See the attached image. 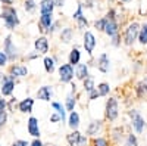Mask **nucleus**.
<instances>
[{
  "label": "nucleus",
  "instance_id": "1",
  "mask_svg": "<svg viewBox=\"0 0 147 146\" xmlns=\"http://www.w3.org/2000/svg\"><path fill=\"white\" fill-rule=\"evenodd\" d=\"M0 18H2L3 24H5V28L9 31H13L15 28L19 27L21 19L18 15V10L16 7L12 5V6H3L2 7V14H0Z\"/></svg>",
  "mask_w": 147,
  "mask_h": 146
},
{
  "label": "nucleus",
  "instance_id": "2",
  "mask_svg": "<svg viewBox=\"0 0 147 146\" xmlns=\"http://www.w3.org/2000/svg\"><path fill=\"white\" fill-rule=\"evenodd\" d=\"M2 44H3V49H2V50H3V52H5V55L7 56L9 64L21 62L22 55H21L19 49H18V46L15 44V41H13V39H12V35H10V34H7V35H6Z\"/></svg>",
  "mask_w": 147,
  "mask_h": 146
},
{
  "label": "nucleus",
  "instance_id": "3",
  "mask_svg": "<svg viewBox=\"0 0 147 146\" xmlns=\"http://www.w3.org/2000/svg\"><path fill=\"white\" fill-rule=\"evenodd\" d=\"M119 118V101L115 96H107L105 102V115L103 120L107 123H115Z\"/></svg>",
  "mask_w": 147,
  "mask_h": 146
},
{
  "label": "nucleus",
  "instance_id": "4",
  "mask_svg": "<svg viewBox=\"0 0 147 146\" xmlns=\"http://www.w3.org/2000/svg\"><path fill=\"white\" fill-rule=\"evenodd\" d=\"M19 84V80H15L12 78L9 74H3L2 80H0V96L5 97V99H9L15 94V90H16V86Z\"/></svg>",
  "mask_w": 147,
  "mask_h": 146
},
{
  "label": "nucleus",
  "instance_id": "5",
  "mask_svg": "<svg viewBox=\"0 0 147 146\" xmlns=\"http://www.w3.org/2000/svg\"><path fill=\"white\" fill-rule=\"evenodd\" d=\"M128 117H129V126H131L132 131L136 134H143L146 127H147V123H146L144 117L140 114V111L132 108L128 111Z\"/></svg>",
  "mask_w": 147,
  "mask_h": 146
},
{
  "label": "nucleus",
  "instance_id": "6",
  "mask_svg": "<svg viewBox=\"0 0 147 146\" xmlns=\"http://www.w3.org/2000/svg\"><path fill=\"white\" fill-rule=\"evenodd\" d=\"M57 80L62 84H71L74 80H75V68H74L71 64L63 62L57 67Z\"/></svg>",
  "mask_w": 147,
  "mask_h": 146
},
{
  "label": "nucleus",
  "instance_id": "7",
  "mask_svg": "<svg viewBox=\"0 0 147 146\" xmlns=\"http://www.w3.org/2000/svg\"><path fill=\"white\" fill-rule=\"evenodd\" d=\"M6 74H9L15 80H22L30 75V68H28V65L22 64V62H13L6 67Z\"/></svg>",
  "mask_w": 147,
  "mask_h": 146
},
{
  "label": "nucleus",
  "instance_id": "8",
  "mask_svg": "<svg viewBox=\"0 0 147 146\" xmlns=\"http://www.w3.org/2000/svg\"><path fill=\"white\" fill-rule=\"evenodd\" d=\"M138 33H140V24L138 22H129L124 31V35H122V43L128 47H131L137 41Z\"/></svg>",
  "mask_w": 147,
  "mask_h": 146
},
{
  "label": "nucleus",
  "instance_id": "9",
  "mask_svg": "<svg viewBox=\"0 0 147 146\" xmlns=\"http://www.w3.org/2000/svg\"><path fill=\"white\" fill-rule=\"evenodd\" d=\"M96 47H97V37H96V34L90 30H85L82 33V49H84V52L87 53L90 58H93V53L96 50Z\"/></svg>",
  "mask_w": 147,
  "mask_h": 146
},
{
  "label": "nucleus",
  "instance_id": "10",
  "mask_svg": "<svg viewBox=\"0 0 147 146\" xmlns=\"http://www.w3.org/2000/svg\"><path fill=\"white\" fill-rule=\"evenodd\" d=\"M105 130V120L102 118H94L85 127V133L84 134L87 137H96V136H102V131Z\"/></svg>",
  "mask_w": 147,
  "mask_h": 146
},
{
  "label": "nucleus",
  "instance_id": "11",
  "mask_svg": "<svg viewBox=\"0 0 147 146\" xmlns=\"http://www.w3.org/2000/svg\"><path fill=\"white\" fill-rule=\"evenodd\" d=\"M27 133L28 136H31L32 139H41V127H40V120L34 117V115H30L27 118Z\"/></svg>",
  "mask_w": 147,
  "mask_h": 146
},
{
  "label": "nucleus",
  "instance_id": "12",
  "mask_svg": "<svg viewBox=\"0 0 147 146\" xmlns=\"http://www.w3.org/2000/svg\"><path fill=\"white\" fill-rule=\"evenodd\" d=\"M53 96H55V90L53 86L50 84H43L38 89L35 90V101H40V102H49L50 103L53 101Z\"/></svg>",
  "mask_w": 147,
  "mask_h": 146
},
{
  "label": "nucleus",
  "instance_id": "13",
  "mask_svg": "<svg viewBox=\"0 0 147 146\" xmlns=\"http://www.w3.org/2000/svg\"><path fill=\"white\" fill-rule=\"evenodd\" d=\"M34 106H35V99L32 96H25V97H22L21 101H18L16 111L22 115H32Z\"/></svg>",
  "mask_w": 147,
  "mask_h": 146
},
{
  "label": "nucleus",
  "instance_id": "14",
  "mask_svg": "<svg viewBox=\"0 0 147 146\" xmlns=\"http://www.w3.org/2000/svg\"><path fill=\"white\" fill-rule=\"evenodd\" d=\"M34 50L40 56H46L49 52H50V40H49L47 35L41 34V35H38V37H35V40H34Z\"/></svg>",
  "mask_w": 147,
  "mask_h": 146
},
{
  "label": "nucleus",
  "instance_id": "15",
  "mask_svg": "<svg viewBox=\"0 0 147 146\" xmlns=\"http://www.w3.org/2000/svg\"><path fill=\"white\" fill-rule=\"evenodd\" d=\"M96 69L102 72V74H107V72L110 71V68H112V62H110V58L106 52L100 53L99 56L96 58V64H94Z\"/></svg>",
  "mask_w": 147,
  "mask_h": 146
},
{
  "label": "nucleus",
  "instance_id": "16",
  "mask_svg": "<svg viewBox=\"0 0 147 146\" xmlns=\"http://www.w3.org/2000/svg\"><path fill=\"white\" fill-rule=\"evenodd\" d=\"M125 127L124 126H115L110 128V134H109V140L110 143H113V145H121L122 142H124L125 139Z\"/></svg>",
  "mask_w": 147,
  "mask_h": 146
},
{
  "label": "nucleus",
  "instance_id": "17",
  "mask_svg": "<svg viewBox=\"0 0 147 146\" xmlns=\"http://www.w3.org/2000/svg\"><path fill=\"white\" fill-rule=\"evenodd\" d=\"M81 60H82L81 47L77 46V44H74V46L71 47V50L68 52V60H66V62L71 64L72 67H77L78 64H81Z\"/></svg>",
  "mask_w": 147,
  "mask_h": 146
},
{
  "label": "nucleus",
  "instance_id": "18",
  "mask_svg": "<svg viewBox=\"0 0 147 146\" xmlns=\"http://www.w3.org/2000/svg\"><path fill=\"white\" fill-rule=\"evenodd\" d=\"M78 99H80V93H74V92L66 93L65 101H63V106H65V109H66V112L75 111L77 105H78Z\"/></svg>",
  "mask_w": 147,
  "mask_h": 146
},
{
  "label": "nucleus",
  "instance_id": "19",
  "mask_svg": "<svg viewBox=\"0 0 147 146\" xmlns=\"http://www.w3.org/2000/svg\"><path fill=\"white\" fill-rule=\"evenodd\" d=\"M74 37H75V30H74L71 25H66L63 28H60L59 31V40L62 44H71Z\"/></svg>",
  "mask_w": 147,
  "mask_h": 146
},
{
  "label": "nucleus",
  "instance_id": "20",
  "mask_svg": "<svg viewBox=\"0 0 147 146\" xmlns=\"http://www.w3.org/2000/svg\"><path fill=\"white\" fill-rule=\"evenodd\" d=\"M66 126L69 130H80L81 127V115L80 112L77 111H72V112H68V117H66Z\"/></svg>",
  "mask_w": 147,
  "mask_h": 146
},
{
  "label": "nucleus",
  "instance_id": "21",
  "mask_svg": "<svg viewBox=\"0 0 147 146\" xmlns=\"http://www.w3.org/2000/svg\"><path fill=\"white\" fill-rule=\"evenodd\" d=\"M53 21H55L53 14H43V15H40V16H38V30H40V33L46 35L47 30L50 28V25L53 24Z\"/></svg>",
  "mask_w": 147,
  "mask_h": 146
},
{
  "label": "nucleus",
  "instance_id": "22",
  "mask_svg": "<svg viewBox=\"0 0 147 146\" xmlns=\"http://www.w3.org/2000/svg\"><path fill=\"white\" fill-rule=\"evenodd\" d=\"M74 68H75V80L77 81H82V80H85L87 77L91 75L90 74V65L85 64V62H81Z\"/></svg>",
  "mask_w": 147,
  "mask_h": 146
},
{
  "label": "nucleus",
  "instance_id": "23",
  "mask_svg": "<svg viewBox=\"0 0 147 146\" xmlns=\"http://www.w3.org/2000/svg\"><path fill=\"white\" fill-rule=\"evenodd\" d=\"M43 68L46 71V74L52 75V74H55L56 69H57V62L53 59V56L46 55V56H43Z\"/></svg>",
  "mask_w": 147,
  "mask_h": 146
},
{
  "label": "nucleus",
  "instance_id": "24",
  "mask_svg": "<svg viewBox=\"0 0 147 146\" xmlns=\"http://www.w3.org/2000/svg\"><path fill=\"white\" fill-rule=\"evenodd\" d=\"M103 33L109 39L116 35V34H119V22H118V19H107V24H106Z\"/></svg>",
  "mask_w": 147,
  "mask_h": 146
},
{
  "label": "nucleus",
  "instance_id": "25",
  "mask_svg": "<svg viewBox=\"0 0 147 146\" xmlns=\"http://www.w3.org/2000/svg\"><path fill=\"white\" fill-rule=\"evenodd\" d=\"M50 108H52L53 111L60 117L62 123H66L68 112H66V109H65V106H63V103H62V102H60V101H52V102H50Z\"/></svg>",
  "mask_w": 147,
  "mask_h": 146
},
{
  "label": "nucleus",
  "instance_id": "26",
  "mask_svg": "<svg viewBox=\"0 0 147 146\" xmlns=\"http://www.w3.org/2000/svg\"><path fill=\"white\" fill-rule=\"evenodd\" d=\"M81 83H82V87H81V93H84V94H88L90 92H93V90L96 89V78H94L93 75L87 77L85 80H82Z\"/></svg>",
  "mask_w": 147,
  "mask_h": 146
},
{
  "label": "nucleus",
  "instance_id": "27",
  "mask_svg": "<svg viewBox=\"0 0 147 146\" xmlns=\"http://www.w3.org/2000/svg\"><path fill=\"white\" fill-rule=\"evenodd\" d=\"M38 10H40V15H43V14H53L55 12V2L53 0H40Z\"/></svg>",
  "mask_w": 147,
  "mask_h": 146
},
{
  "label": "nucleus",
  "instance_id": "28",
  "mask_svg": "<svg viewBox=\"0 0 147 146\" xmlns=\"http://www.w3.org/2000/svg\"><path fill=\"white\" fill-rule=\"evenodd\" d=\"M81 136V131L80 130H69V133H66L65 140L68 146H77V142Z\"/></svg>",
  "mask_w": 147,
  "mask_h": 146
},
{
  "label": "nucleus",
  "instance_id": "29",
  "mask_svg": "<svg viewBox=\"0 0 147 146\" xmlns=\"http://www.w3.org/2000/svg\"><path fill=\"white\" fill-rule=\"evenodd\" d=\"M96 90L99 92L100 97H107L110 94V92H112V87H110V84L106 83V81H102L99 84H96Z\"/></svg>",
  "mask_w": 147,
  "mask_h": 146
},
{
  "label": "nucleus",
  "instance_id": "30",
  "mask_svg": "<svg viewBox=\"0 0 147 146\" xmlns=\"http://www.w3.org/2000/svg\"><path fill=\"white\" fill-rule=\"evenodd\" d=\"M88 146H112V143H110V140L106 136H96L90 139Z\"/></svg>",
  "mask_w": 147,
  "mask_h": 146
},
{
  "label": "nucleus",
  "instance_id": "31",
  "mask_svg": "<svg viewBox=\"0 0 147 146\" xmlns=\"http://www.w3.org/2000/svg\"><path fill=\"white\" fill-rule=\"evenodd\" d=\"M122 146H140L138 137H137L136 133H132V131L131 133H127L124 142H122Z\"/></svg>",
  "mask_w": 147,
  "mask_h": 146
},
{
  "label": "nucleus",
  "instance_id": "32",
  "mask_svg": "<svg viewBox=\"0 0 147 146\" xmlns=\"http://www.w3.org/2000/svg\"><path fill=\"white\" fill-rule=\"evenodd\" d=\"M138 43L141 46H147V24L140 25V33H138Z\"/></svg>",
  "mask_w": 147,
  "mask_h": 146
},
{
  "label": "nucleus",
  "instance_id": "33",
  "mask_svg": "<svg viewBox=\"0 0 147 146\" xmlns=\"http://www.w3.org/2000/svg\"><path fill=\"white\" fill-rule=\"evenodd\" d=\"M16 106H18V97L13 94L12 97H9V99H7V109H6V111L9 114H15V112H18L16 111Z\"/></svg>",
  "mask_w": 147,
  "mask_h": 146
},
{
  "label": "nucleus",
  "instance_id": "34",
  "mask_svg": "<svg viewBox=\"0 0 147 146\" xmlns=\"http://www.w3.org/2000/svg\"><path fill=\"white\" fill-rule=\"evenodd\" d=\"M75 24H77V30H80V31H85L88 28V25H90V22H88V19H87V16H81V18H78L77 21H75Z\"/></svg>",
  "mask_w": 147,
  "mask_h": 146
},
{
  "label": "nucleus",
  "instance_id": "35",
  "mask_svg": "<svg viewBox=\"0 0 147 146\" xmlns=\"http://www.w3.org/2000/svg\"><path fill=\"white\" fill-rule=\"evenodd\" d=\"M106 24H107V18H106V16H102V18H97V19L94 21L93 25H94V30H97L99 33H103Z\"/></svg>",
  "mask_w": 147,
  "mask_h": 146
},
{
  "label": "nucleus",
  "instance_id": "36",
  "mask_svg": "<svg viewBox=\"0 0 147 146\" xmlns=\"http://www.w3.org/2000/svg\"><path fill=\"white\" fill-rule=\"evenodd\" d=\"M37 7H38V5L35 3V0H25L24 2V9H25L27 14H34Z\"/></svg>",
  "mask_w": 147,
  "mask_h": 146
},
{
  "label": "nucleus",
  "instance_id": "37",
  "mask_svg": "<svg viewBox=\"0 0 147 146\" xmlns=\"http://www.w3.org/2000/svg\"><path fill=\"white\" fill-rule=\"evenodd\" d=\"M134 90H136V94H137V97H144V96L147 94L143 80H141V81H138V83L136 84V87H134Z\"/></svg>",
  "mask_w": 147,
  "mask_h": 146
},
{
  "label": "nucleus",
  "instance_id": "38",
  "mask_svg": "<svg viewBox=\"0 0 147 146\" xmlns=\"http://www.w3.org/2000/svg\"><path fill=\"white\" fill-rule=\"evenodd\" d=\"M57 31H60V21H53V24L50 25V28L47 30L46 35L49 37V35H53V34H55V33H57Z\"/></svg>",
  "mask_w": 147,
  "mask_h": 146
},
{
  "label": "nucleus",
  "instance_id": "39",
  "mask_svg": "<svg viewBox=\"0 0 147 146\" xmlns=\"http://www.w3.org/2000/svg\"><path fill=\"white\" fill-rule=\"evenodd\" d=\"M85 14H84V6H82V3H78V6H77V10L75 12H72V19L74 21H77L78 18H81V16H84Z\"/></svg>",
  "mask_w": 147,
  "mask_h": 146
},
{
  "label": "nucleus",
  "instance_id": "40",
  "mask_svg": "<svg viewBox=\"0 0 147 146\" xmlns=\"http://www.w3.org/2000/svg\"><path fill=\"white\" fill-rule=\"evenodd\" d=\"M9 123V112L5 111V112H0V131H2Z\"/></svg>",
  "mask_w": 147,
  "mask_h": 146
},
{
  "label": "nucleus",
  "instance_id": "41",
  "mask_svg": "<svg viewBox=\"0 0 147 146\" xmlns=\"http://www.w3.org/2000/svg\"><path fill=\"white\" fill-rule=\"evenodd\" d=\"M109 43H110V46H113V47H119V46L122 44V39H121V33H119V34H116V35H113V37H110Z\"/></svg>",
  "mask_w": 147,
  "mask_h": 146
},
{
  "label": "nucleus",
  "instance_id": "42",
  "mask_svg": "<svg viewBox=\"0 0 147 146\" xmlns=\"http://www.w3.org/2000/svg\"><path fill=\"white\" fill-rule=\"evenodd\" d=\"M9 65V59L5 55L3 50H0V69H6V67Z\"/></svg>",
  "mask_w": 147,
  "mask_h": 146
},
{
  "label": "nucleus",
  "instance_id": "43",
  "mask_svg": "<svg viewBox=\"0 0 147 146\" xmlns=\"http://www.w3.org/2000/svg\"><path fill=\"white\" fill-rule=\"evenodd\" d=\"M49 123L50 124H59V123H62V120H60V117L55 111H52L50 115H49Z\"/></svg>",
  "mask_w": 147,
  "mask_h": 146
},
{
  "label": "nucleus",
  "instance_id": "44",
  "mask_svg": "<svg viewBox=\"0 0 147 146\" xmlns=\"http://www.w3.org/2000/svg\"><path fill=\"white\" fill-rule=\"evenodd\" d=\"M38 58H40V55L37 53L35 50H32V52H28L25 56H24V59H25L27 62H32V60H37Z\"/></svg>",
  "mask_w": 147,
  "mask_h": 146
},
{
  "label": "nucleus",
  "instance_id": "45",
  "mask_svg": "<svg viewBox=\"0 0 147 146\" xmlns=\"http://www.w3.org/2000/svg\"><path fill=\"white\" fill-rule=\"evenodd\" d=\"M88 145H90V137H87L84 133H81V136L77 142V146H88Z\"/></svg>",
  "mask_w": 147,
  "mask_h": 146
},
{
  "label": "nucleus",
  "instance_id": "46",
  "mask_svg": "<svg viewBox=\"0 0 147 146\" xmlns=\"http://www.w3.org/2000/svg\"><path fill=\"white\" fill-rule=\"evenodd\" d=\"M87 99H88V102H96L97 99H100V94H99V92L94 89L93 92H90V93L87 94Z\"/></svg>",
  "mask_w": 147,
  "mask_h": 146
},
{
  "label": "nucleus",
  "instance_id": "47",
  "mask_svg": "<svg viewBox=\"0 0 147 146\" xmlns=\"http://www.w3.org/2000/svg\"><path fill=\"white\" fill-rule=\"evenodd\" d=\"M10 146H30V142L25 139H15Z\"/></svg>",
  "mask_w": 147,
  "mask_h": 146
},
{
  "label": "nucleus",
  "instance_id": "48",
  "mask_svg": "<svg viewBox=\"0 0 147 146\" xmlns=\"http://www.w3.org/2000/svg\"><path fill=\"white\" fill-rule=\"evenodd\" d=\"M7 109V99L0 96V112H5Z\"/></svg>",
  "mask_w": 147,
  "mask_h": 146
},
{
  "label": "nucleus",
  "instance_id": "49",
  "mask_svg": "<svg viewBox=\"0 0 147 146\" xmlns=\"http://www.w3.org/2000/svg\"><path fill=\"white\" fill-rule=\"evenodd\" d=\"M30 146H44V142L41 139H32L30 142Z\"/></svg>",
  "mask_w": 147,
  "mask_h": 146
},
{
  "label": "nucleus",
  "instance_id": "50",
  "mask_svg": "<svg viewBox=\"0 0 147 146\" xmlns=\"http://www.w3.org/2000/svg\"><path fill=\"white\" fill-rule=\"evenodd\" d=\"M55 2V7H63L65 6V0H53Z\"/></svg>",
  "mask_w": 147,
  "mask_h": 146
},
{
  "label": "nucleus",
  "instance_id": "51",
  "mask_svg": "<svg viewBox=\"0 0 147 146\" xmlns=\"http://www.w3.org/2000/svg\"><path fill=\"white\" fill-rule=\"evenodd\" d=\"M0 3L3 6H12L13 5V0H0Z\"/></svg>",
  "mask_w": 147,
  "mask_h": 146
},
{
  "label": "nucleus",
  "instance_id": "52",
  "mask_svg": "<svg viewBox=\"0 0 147 146\" xmlns=\"http://www.w3.org/2000/svg\"><path fill=\"white\" fill-rule=\"evenodd\" d=\"M69 86H71V92H74V93H78V89H77V83H75V81H72V83L69 84Z\"/></svg>",
  "mask_w": 147,
  "mask_h": 146
},
{
  "label": "nucleus",
  "instance_id": "53",
  "mask_svg": "<svg viewBox=\"0 0 147 146\" xmlns=\"http://www.w3.org/2000/svg\"><path fill=\"white\" fill-rule=\"evenodd\" d=\"M44 146H59V145H56V143H44Z\"/></svg>",
  "mask_w": 147,
  "mask_h": 146
},
{
  "label": "nucleus",
  "instance_id": "54",
  "mask_svg": "<svg viewBox=\"0 0 147 146\" xmlns=\"http://www.w3.org/2000/svg\"><path fill=\"white\" fill-rule=\"evenodd\" d=\"M143 83H144V87H146V92H147V77L143 80Z\"/></svg>",
  "mask_w": 147,
  "mask_h": 146
},
{
  "label": "nucleus",
  "instance_id": "55",
  "mask_svg": "<svg viewBox=\"0 0 147 146\" xmlns=\"http://www.w3.org/2000/svg\"><path fill=\"white\" fill-rule=\"evenodd\" d=\"M3 74H5V72H3L2 69H0V80H2V77H3Z\"/></svg>",
  "mask_w": 147,
  "mask_h": 146
},
{
  "label": "nucleus",
  "instance_id": "56",
  "mask_svg": "<svg viewBox=\"0 0 147 146\" xmlns=\"http://www.w3.org/2000/svg\"><path fill=\"white\" fill-rule=\"evenodd\" d=\"M121 2H125V3H128V2H132V0H121Z\"/></svg>",
  "mask_w": 147,
  "mask_h": 146
}]
</instances>
